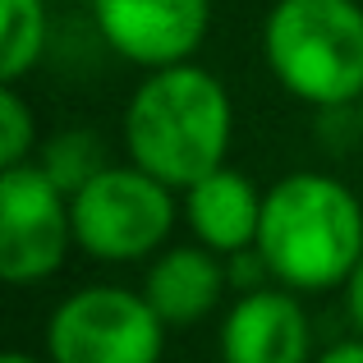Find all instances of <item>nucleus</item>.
I'll return each instance as SVG.
<instances>
[{
  "label": "nucleus",
  "instance_id": "obj_8",
  "mask_svg": "<svg viewBox=\"0 0 363 363\" xmlns=\"http://www.w3.org/2000/svg\"><path fill=\"white\" fill-rule=\"evenodd\" d=\"M308 313L285 285L240 294L221 322V363H313Z\"/></svg>",
  "mask_w": 363,
  "mask_h": 363
},
{
  "label": "nucleus",
  "instance_id": "obj_9",
  "mask_svg": "<svg viewBox=\"0 0 363 363\" xmlns=\"http://www.w3.org/2000/svg\"><path fill=\"white\" fill-rule=\"evenodd\" d=\"M230 290V267L207 244H170L152 257L143 294L161 313L166 327H194L216 313L221 294Z\"/></svg>",
  "mask_w": 363,
  "mask_h": 363
},
{
  "label": "nucleus",
  "instance_id": "obj_15",
  "mask_svg": "<svg viewBox=\"0 0 363 363\" xmlns=\"http://www.w3.org/2000/svg\"><path fill=\"white\" fill-rule=\"evenodd\" d=\"M313 363H363V336L354 340H340V345H331V350H322Z\"/></svg>",
  "mask_w": 363,
  "mask_h": 363
},
{
  "label": "nucleus",
  "instance_id": "obj_1",
  "mask_svg": "<svg viewBox=\"0 0 363 363\" xmlns=\"http://www.w3.org/2000/svg\"><path fill=\"white\" fill-rule=\"evenodd\" d=\"M235 106L225 83L194 60L152 69L124 106L129 161L170 189H189L225 166Z\"/></svg>",
  "mask_w": 363,
  "mask_h": 363
},
{
  "label": "nucleus",
  "instance_id": "obj_16",
  "mask_svg": "<svg viewBox=\"0 0 363 363\" xmlns=\"http://www.w3.org/2000/svg\"><path fill=\"white\" fill-rule=\"evenodd\" d=\"M0 363H42V359L23 354V350H5V354H0Z\"/></svg>",
  "mask_w": 363,
  "mask_h": 363
},
{
  "label": "nucleus",
  "instance_id": "obj_12",
  "mask_svg": "<svg viewBox=\"0 0 363 363\" xmlns=\"http://www.w3.org/2000/svg\"><path fill=\"white\" fill-rule=\"evenodd\" d=\"M37 166H42L46 175H51L55 184L74 198L83 184H88V179H97L111 161H106V152H101V138H97V133L74 129V133H55V138L42 147Z\"/></svg>",
  "mask_w": 363,
  "mask_h": 363
},
{
  "label": "nucleus",
  "instance_id": "obj_2",
  "mask_svg": "<svg viewBox=\"0 0 363 363\" xmlns=\"http://www.w3.org/2000/svg\"><path fill=\"white\" fill-rule=\"evenodd\" d=\"M257 253L285 290H331L345 285L363 257V207L340 179L299 170L267 189Z\"/></svg>",
  "mask_w": 363,
  "mask_h": 363
},
{
  "label": "nucleus",
  "instance_id": "obj_5",
  "mask_svg": "<svg viewBox=\"0 0 363 363\" xmlns=\"http://www.w3.org/2000/svg\"><path fill=\"white\" fill-rule=\"evenodd\" d=\"M166 322L143 290L88 285L60 299L46 322L51 363H161Z\"/></svg>",
  "mask_w": 363,
  "mask_h": 363
},
{
  "label": "nucleus",
  "instance_id": "obj_14",
  "mask_svg": "<svg viewBox=\"0 0 363 363\" xmlns=\"http://www.w3.org/2000/svg\"><path fill=\"white\" fill-rule=\"evenodd\" d=\"M345 313H350V322H354V331L363 336V257L345 281Z\"/></svg>",
  "mask_w": 363,
  "mask_h": 363
},
{
  "label": "nucleus",
  "instance_id": "obj_3",
  "mask_svg": "<svg viewBox=\"0 0 363 363\" xmlns=\"http://www.w3.org/2000/svg\"><path fill=\"white\" fill-rule=\"evenodd\" d=\"M276 83L318 111L363 97V5L359 0H276L262 28Z\"/></svg>",
  "mask_w": 363,
  "mask_h": 363
},
{
  "label": "nucleus",
  "instance_id": "obj_11",
  "mask_svg": "<svg viewBox=\"0 0 363 363\" xmlns=\"http://www.w3.org/2000/svg\"><path fill=\"white\" fill-rule=\"evenodd\" d=\"M0 79L18 83L37 60H42L46 46V9L42 0H0Z\"/></svg>",
  "mask_w": 363,
  "mask_h": 363
},
{
  "label": "nucleus",
  "instance_id": "obj_10",
  "mask_svg": "<svg viewBox=\"0 0 363 363\" xmlns=\"http://www.w3.org/2000/svg\"><path fill=\"white\" fill-rule=\"evenodd\" d=\"M262 198L253 189V179L240 170L221 166L212 175H203L198 184L184 189V216L198 244L216 248L221 257L244 253L257 244V225H262Z\"/></svg>",
  "mask_w": 363,
  "mask_h": 363
},
{
  "label": "nucleus",
  "instance_id": "obj_7",
  "mask_svg": "<svg viewBox=\"0 0 363 363\" xmlns=\"http://www.w3.org/2000/svg\"><path fill=\"white\" fill-rule=\"evenodd\" d=\"M106 46L143 69L194 60L212 23V0H92Z\"/></svg>",
  "mask_w": 363,
  "mask_h": 363
},
{
  "label": "nucleus",
  "instance_id": "obj_4",
  "mask_svg": "<svg viewBox=\"0 0 363 363\" xmlns=\"http://www.w3.org/2000/svg\"><path fill=\"white\" fill-rule=\"evenodd\" d=\"M74 244L97 262H138L170 240L175 189L143 166H106L69 198Z\"/></svg>",
  "mask_w": 363,
  "mask_h": 363
},
{
  "label": "nucleus",
  "instance_id": "obj_6",
  "mask_svg": "<svg viewBox=\"0 0 363 363\" xmlns=\"http://www.w3.org/2000/svg\"><path fill=\"white\" fill-rule=\"evenodd\" d=\"M74 244L69 194L37 161L0 170V281L33 285L60 272Z\"/></svg>",
  "mask_w": 363,
  "mask_h": 363
},
{
  "label": "nucleus",
  "instance_id": "obj_17",
  "mask_svg": "<svg viewBox=\"0 0 363 363\" xmlns=\"http://www.w3.org/2000/svg\"><path fill=\"white\" fill-rule=\"evenodd\" d=\"M354 111H359V129H363V97H359V106H354Z\"/></svg>",
  "mask_w": 363,
  "mask_h": 363
},
{
  "label": "nucleus",
  "instance_id": "obj_13",
  "mask_svg": "<svg viewBox=\"0 0 363 363\" xmlns=\"http://www.w3.org/2000/svg\"><path fill=\"white\" fill-rule=\"evenodd\" d=\"M37 152V120L28 111V101L18 97V83L0 88V170L23 166Z\"/></svg>",
  "mask_w": 363,
  "mask_h": 363
}]
</instances>
